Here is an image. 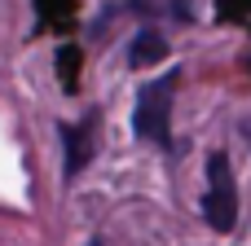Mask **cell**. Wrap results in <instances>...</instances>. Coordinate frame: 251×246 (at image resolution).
<instances>
[{
	"instance_id": "cell-1",
	"label": "cell",
	"mask_w": 251,
	"mask_h": 246,
	"mask_svg": "<svg viewBox=\"0 0 251 246\" xmlns=\"http://www.w3.org/2000/svg\"><path fill=\"white\" fill-rule=\"evenodd\" d=\"M176 88H181V70H163L159 79L141 84L137 106H132V132H137V141H150L163 154H176V141H172V101H176Z\"/></svg>"
},
{
	"instance_id": "cell-2",
	"label": "cell",
	"mask_w": 251,
	"mask_h": 246,
	"mask_svg": "<svg viewBox=\"0 0 251 246\" xmlns=\"http://www.w3.org/2000/svg\"><path fill=\"white\" fill-rule=\"evenodd\" d=\"M203 220L216 233H234L238 224V180H234V163L225 150H216L207 158V194H203Z\"/></svg>"
},
{
	"instance_id": "cell-3",
	"label": "cell",
	"mask_w": 251,
	"mask_h": 246,
	"mask_svg": "<svg viewBox=\"0 0 251 246\" xmlns=\"http://www.w3.org/2000/svg\"><path fill=\"white\" fill-rule=\"evenodd\" d=\"M97 128H101V110H88V114L75 119V123H57V136H62V145H66V163H62L66 180H75V176L93 163V154H97Z\"/></svg>"
},
{
	"instance_id": "cell-4",
	"label": "cell",
	"mask_w": 251,
	"mask_h": 246,
	"mask_svg": "<svg viewBox=\"0 0 251 246\" xmlns=\"http://www.w3.org/2000/svg\"><path fill=\"white\" fill-rule=\"evenodd\" d=\"M168 57V40L159 35V31H137L132 35V44H128V62L141 70V66H154V62H163Z\"/></svg>"
},
{
	"instance_id": "cell-5",
	"label": "cell",
	"mask_w": 251,
	"mask_h": 246,
	"mask_svg": "<svg viewBox=\"0 0 251 246\" xmlns=\"http://www.w3.org/2000/svg\"><path fill=\"white\" fill-rule=\"evenodd\" d=\"M79 62H84V57H79V48H75V44H62V48H57V79H62V88H66V92H75V88H79Z\"/></svg>"
},
{
	"instance_id": "cell-6",
	"label": "cell",
	"mask_w": 251,
	"mask_h": 246,
	"mask_svg": "<svg viewBox=\"0 0 251 246\" xmlns=\"http://www.w3.org/2000/svg\"><path fill=\"white\" fill-rule=\"evenodd\" d=\"M238 13L251 18V0H221V18H238Z\"/></svg>"
},
{
	"instance_id": "cell-7",
	"label": "cell",
	"mask_w": 251,
	"mask_h": 246,
	"mask_svg": "<svg viewBox=\"0 0 251 246\" xmlns=\"http://www.w3.org/2000/svg\"><path fill=\"white\" fill-rule=\"evenodd\" d=\"M247 70H251V57H247Z\"/></svg>"
},
{
	"instance_id": "cell-8",
	"label": "cell",
	"mask_w": 251,
	"mask_h": 246,
	"mask_svg": "<svg viewBox=\"0 0 251 246\" xmlns=\"http://www.w3.org/2000/svg\"><path fill=\"white\" fill-rule=\"evenodd\" d=\"M247 132H251V128H247Z\"/></svg>"
}]
</instances>
